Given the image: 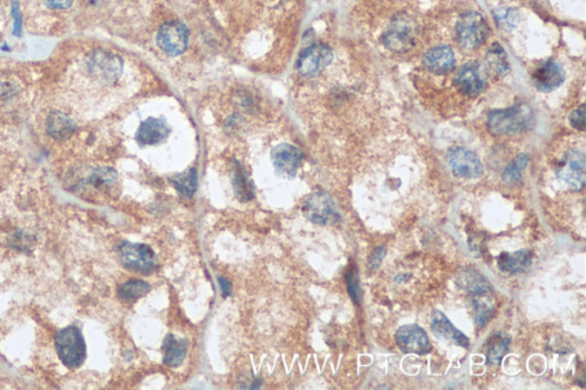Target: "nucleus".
<instances>
[{
  "instance_id": "obj_1",
  "label": "nucleus",
  "mask_w": 586,
  "mask_h": 390,
  "mask_svg": "<svg viewBox=\"0 0 586 390\" xmlns=\"http://www.w3.org/2000/svg\"><path fill=\"white\" fill-rule=\"evenodd\" d=\"M532 113L527 106L519 104L505 110H497L488 117V130L494 135H514L527 130Z\"/></svg>"
},
{
  "instance_id": "obj_2",
  "label": "nucleus",
  "mask_w": 586,
  "mask_h": 390,
  "mask_svg": "<svg viewBox=\"0 0 586 390\" xmlns=\"http://www.w3.org/2000/svg\"><path fill=\"white\" fill-rule=\"evenodd\" d=\"M55 348L64 366L75 370L84 364L86 344L81 329L75 325L64 327L55 337Z\"/></svg>"
},
{
  "instance_id": "obj_3",
  "label": "nucleus",
  "mask_w": 586,
  "mask_h": 390,
  "mask_svg": "<svg viewBox=\"0 0 586 390\" xmlns=\"http://www.w3.org/2000/svg\"><path fill=\"white\" fill-rule=\"evenodd\" d=\"M118 257L121 265L131 272L148 276L156 268V255L146 244L124 242L119 245Z\"/></svg>"
},
{
  "instance_id": "obj_4",
  "label": "nucleus",
  "mask_w": 586,
  "mask_h": 390,
  "mask_svg": "<svg viewBox=\"0 0 586 390\" xmlns=\"http://www.w3.org/2000/svg\"><path fill=\"white\" fill-rule=\"evenodd\" d=\"M457 41L466 51L478 48L488 37L489 26L483 15L468 12L463 15L456 28Z\"/></svg>"
},
{
  "instance_id": "obj_5",
  "label": "nucleus",
  "mask_w": 586,
  "mask_h": 390,
  "mask_svg": "<svg viewBox=\"0 0 586 390\" xmlns=\"http://www.w3.org/2000/svg\"><path fill=\"white\" fill-rule=\"evenodd\" d=\"M416 24L408 15H398L384 35V45L392 52H409L416 43Z\"/></svg>"
},
{
  "instance_id": "obj_6",
  "label": "nucleus",
  "mask_w": 586,
  "mask_h": 390,
  "mask_svg": "<svg viewBox=\"0 0 586 390\" xmlns=\"http://www.w3.org/2000/svg\"><path fill=\"white\" fill-rule=\"evenodd\" d=\"M303 213L307 220L318 226H328L339 220L335 202L329 195L322 191L307 197L303 202Z\"/></svg>"
},
{
  "instance_id": "obj_7",
  "label": "nucleus",
  "mask_w": 586,
  "mask_h": 390,
  "mask_svg": "<svg viewBox=\"0 0 586 390\" xmlns=\"http://www.w3.org/2000/svg\"><path fill=\"white\" fill-rule=\"evenodd\" d=\"M87 67L96 79L107 84H113L121 77L124 62L118 55L98 49L94 51L90 58H87Z\"/></svg>"
},
{
  "instance_id": "obj_8",
  "label": "nucleus",
  "mask_w": 586,
  "mask_h": 390,
  "mask_svg": "<svg viewBox=\"0 0 586 390\" xmlns=\"http://www.w3.org/2000/svg\"><path fill=\"white\" fill-rule=\"evenodd\" d=\"M559 179L575 191H580L585 185V156L580 150L567 151L557 168Z\"/></svg>"
},
{
  "instance_id": "obj_9",
  "label": "nucleus",
  "mask_w": 586,
  "mask_h": 390,
  "mask_svg": "<svg viewBox=\"0 0 586 390\" xmlns=\"http://www.w3.org/2000/svg\"><path fill=\"white\" fill-rule=\"evenodd\" d=\"M156 41L163 52L172 56H178L187 49L189 31L187 26L179 21H171L159 28Z\"/></svg>"
},
{
  "instance_id": "obj_10",
  "label": "nucleus",
  "mask_w": 586,
  "mask_h": 390,
  "mask_svg": "<svg viewBox=\"0 0 586 390\" xmlns=\"http://www.w3.org/2000/svg\"><path fill=\"white\" fill-rule=\"evenodd\" d=\"M333 53L323 43H316L305 49L295 63L298 73L303 77H314L322 73L333 62Z\"/></svg>"
},
{
  "instance_id": "obj_11",
  "label": "nucleus",
  "mask_w": 586,
  "mask_h": 390,
  "mask_svg": "<svg viewBox=\"0 0 586 390\" xmlns=\"http://www.w3.org/2000/svg\"><path fill=\"white\" fill-rule=\"evenodd\" d=\"M447 162L453 173L458 178L477 179L483 172V163L477 153L466 148H451L447 153Z\"/></svg>"
},
{
  "instance_id": "obj_12",
  "label": "nucleus",
  "mask_w": 586,
  "mask_h": 390,
  "mask_svg": "<svg viewBox=\"0 0 586 390\" xmlns=\"http://www.w3.org/2000/svg\"><path fill=\"white\" fill-rule=\"evenodd\" d=\"M395 340L403 353L426 355L432 349L428 333L415 324L400 327L396 331Z\"/></svg>"
},
{
  "instance_id": "obj_13",
  "label": "nucleus",
  "mask_w": 586,
  "mask_h": 390,
  "mask_svg": "<svg viewBox=\"0 0 586 390\" xmlns=\"http://www.w3.org/2000/svg\"><path fill=\"white\" fill-rule=\"evenodd\" d=\"M271 159L276 173L280 174L281 177L292 179L297 175L298 170L300 168L303 153L295 145L281 143L273 149Z\"/></svg>"
},
{
  "instance_id": "obj_14",
  "label": "nucleus",
  "mask_w": 586,
  "mask_h": 390,
  "mask_svg": "<svg viewBox=\"0 0 586 390\" xmlns=\"http://www.w3.org/2000/svg\"><path fill=\"white\" fill-rule=\"evenodd\" d=\"M455 84L463 94L468 96H477L485 85L483 68L475 62L464 64L457 73Z\"/></svg>"
},
{
  "instance_id": "obj_15",
  "label": "nucleus",
  "mask_w": 586,
  "mask_h": 390,
  "mask_svg": "<svg viewBox=\"0 0 586 390\" xmlns=\"http://www.w3.org/2000/svg\"><path fill=\"white\" fill-rule=\"evenodd\" d=\"M171 133V128L164 119H146L142 122L136 134V140L141 147L146 145H156L168 139Z\"/></svg>"
},
{
  "instance_id": "obj_16",
  "label": "nucleus",
  "mask_w": 586,
  "mask_h": 390,
  "mask_svg": "<svg viewBox=\"0 0 586 390\" xmlns=\"http://www.w3.org/2000/svg\"><path fill=\"white\" fill-rule=\"evenodd\" d=\"M532 81L540 92H551L565 81V71L560 64L550 60L535 71Z\"/></svg>"
},
{
  "instance_id": "obj_17",
  "label": "nucleus",
  "mask_w": 586,
  "mask_h": 390,
  "mask_svg": "<svg viewBox=\"0 0 586 390\" xmlns=\"http://www.w3.org/2000/svg\"><path fill=\"white\" fill-rule=\"evenodd\" d=\"M430 329L436 338L443 339V340H451L460 347L468 348L470 346L468 337L464 333L460 332L453 327V323L449 321V318L439 310L432 314L430 318Z\"/></svg>"
},
{
  "instance_id": "obj_18",
  "label": "nucleus",
  "mask_w": 586,
  "mask_h": 390,
  "mask_svg": "<svg viewBox=\"0 0 586 390\" xmlns=\"http://www.w3.org/2000/svg\"><path fill=\"white\" fill-rule=\"evenodd\" d=\"M532 265V253L528 250L502 253L497 260L498 270L506 276L523 274L528 272Z\"/></svg>"
},
{
  "instance_id": "obj_19",
  "label": "nucleus",
  "mask_w": 586,
  "mask_h": 390,
  "mask_svg": "<svg viewBox=\"0 0 586 390\" xmlns=\"http://www.w3.org/2000/svg\"><path fill=\"white\" fill-rule=\"evenodd\" d=\"M456 58L453 49L448 46L434 47L424 56V66L435 75H447L455 67Z\"/></svg>"
},
{
  "instance_id": "obj_20",
  "label": "nucleus",
  "mask_w": 586,
  "mask_h": 390,
  "mask_svg": "<svg viewBox=\"0 0 586 390\" xmlns=\"http://www.w3.org/2000/svg\"><path fill=\"white\" fill-rule=\"evenodd\" d=\"M47 134L56 141H64L71 138L76 130V123L66 113L52 111L46 118Z\"/></svg>"
},
{
  "instance_id": "obj_21",
  "label": "nucleus",
  "mask_w": 586,
  "mask_h": 390,
  "mask_svg": "<svg viewBox=\"0 0 586 390\" xmlns=\"http://www.w3.org/2000/svg\"><path fill=\"white\" fill-rule=\"evenodd\" d=\"M188 353V342L186 339L176 338L168 334L162 344L163 363L168 367H179L185 361Z\"/></svg>"
},
{
  "instance_id": "obj_22",
  "label": "nucleus",
  "mask_w": 586,
  "mask_h": 390,
  "mask_svg": "<svg viewBox=\"0 0 586 390\" xmlns=\"http://www.w3.org/2000/svg\"><path fill=\"white\" fill-rule=\"evenodd\" d=\"M457 285L470 294H480L491 291V285L487 278L473 269H465L457 276Z\"/></svg>"
},
{
  "instance_id": "obj_23",
  "label": "nucleus",
  "mask_w": 586,
  "mask_h": 390,
  "mask_svg": "<svg viewBox=\"0 0 586 390\" xmlns=\"http://www.w3.org/2000/svg\"><path fill=\"white\" fill-rule=\"evenodd\" d=\"M170 183L180 195L186 198H191L197 190L198 172L196 168H189L187 171L171 177Z\"/></svg>"
},
{
  "instance_id": "obj_24",
  "label": "nucleus",
  "mask_w": 586,
  "mask_h": 390,
  "mask_svg": "<svg viewBox=\"0 0 586 390\" xmlns=\"http://www.w3.org/2000/svg\"><path fill=\"white\" fill-rule=\"evenodd\" d=\"M233 187L235 194L241 202H248L254 197L253 183L244 173L242 166L235 162L233 166Z\"/></svg>"
},
{
  "instance_id": "obj_25",
  "label": "nucleus",
  "mask_w": 586,
  "mask_h": 390,
  "mask_svg": "<svg viewBox=\"0 0 586 390\" xmlns=\"http://www.w3.org/2000/svg\"><path fill=\"white\" fill-rule=\"evenodd\" d=\"M510 338L496 333L494 336L489 339L488 344H487V349H485V357H487V363L489 365H500L502 357L506 355L510 347Z\"/></svg>"
},
{
  "instance_id": "obj_26",
  "label": "nucleus",
  "mask_w": 586,
  "mask_h": 390,
  "mask_svg": "<svg viewBox=\"0 0 586 390\" xmlns=\"http://www.w3.org/2000/svg\"><path fill=\"white\" fill-rule=\"evenodd\" d=\"M473 307L475 310V323L480 327H485L494 316L495 301L488 292L474 295Z\"/></svg>"
},
{
  "instance_id": "obj_27",
  "label": "nucleus",
  "mask_w": 586,
  "mask_h": 390,
  "mask_svg": "<svg viewBox=\"0 0 586 390\" xmlns=\"http://www.w3.org/2000/svg\"><path fill=\"white\" fill-rule=\"evenodd\" d=\"M118 174L111 168H98L90 174L87 183L96 190L107 191L117 183Z\"/></svg>"
},
{
  "instance_id": "obj_28",
  "label": "nucleus",
  "mask_w": 586,
  "mask_h": 390,
  "mask_svg": "<svg viewBox=\"0 0 586 390\" xmlns=\"http://www.w3.org/2000/svg\"><path fill=\"white\" fill-rule=\"evenodd\" d=\"M151 287L141 279H131L118 287V297L123 301H136L151 291Z\"/></svg>"
},
{
  "instance_id": "obj_29",
  "label": "nucleus",
  "mask_w": 586,
  "mask_h": 390,
  "mask_svg": "<svg viewBox=\"0 0 586 390\" xmlns=\"http://www.w3.org/2000/svg\"><path fill=\"white\" fill-rule=\"evenodd\" d=\"M528 163V153H521L502 172V180L507 183H519L521 181V173L527 168Z\"/></svg>"
},
{
  "instance_id": "obj_30",
  "label": "nucleus",
  "mask_w": 586,
  "mask_h": 390,
  "mask_svg": "<svg viewBox=\"0 0 586 390\" xmlns=\"http://www.w3.org/2000/svg\"><path fill=\"white\" fill-rule=\"evenodd\" d=\"M488 62L490 67L500 75L505 76L510 71V64L505 52L500 43H494L488 51Z\"/></svg>"
},
{
  "instance_id": "obj_31",
  "label": "nucleus",
  "mask_w": 586,
  "mask_h": 390,
  "mask_svg": "<svg viewBox=\"0 0 586 390\" xmlns=\"http://www.w3.org/2000/svg\"><path fill=\"white\" fill-rule=\"evenodd\" d=\"M494 16L498 26L502 29L506 30V31L513 30L517 26V21H519V15L511 9H496L494 12Z\"/></svg>"
},
{
  "instance_id": "obj_32",
  "label": "nucleus",
  "mask_w": 586,
  "mask_h": 390,
  "mask_svg": "<svg viewBox=\"0 0 586 390\" xmlns=\"http://www.w3.org/2000/svg\"><path fill=\"white\" fill-rule=\"evenodd\" d=\"M347 291L350 299L355 304H360L361 300V289H360V279H358V272L355 268H350L346 274Z\"/></svg>"
},
{
  "instance_id": "obj_33",
  "label": "nucleus",
  "mask_w": 586,
  "mask_h": 390,
  "mask_svg": "<svg viewBox=\"0 0 586 390\" xmlns=\"http://www.w3.org/2000/svg\"><path fill=\"white\" fill-rule=\"evenodd\" d=\"M569 122H570V125L575 130H585V107H584V104L572 111V115L569 116Z\"/></svg>"
},
{
  "instance_id": "obj_34",
  "label": "nucleus",
  "mask_w": 586,
  "mask_h": 390,
  "mask_svg": "<svg viewBox=\"0 0 586 390\" xmlns=\"http://www.w3.org/2000/svg\"><path fill=\"white\" fill-rule=\"evenodd\" d=\"M386 255V247L385 246H377L370 255L369 266L371 269H378Z\"/></svg>"
},
{
  "instance_id": "obj_35",
  "label": "nucleus",
  "mask_w": 586,
  "mask_h": 390,
  "mask_svg": "<svg viewBox=\"0 0 586 390\" xmlns=\"http://www.w3.org/2000/svg\"><path fill=\"white\" fill-rule=\"evenodd\" d=\"M238 387L244 388V389H258V388L263 386V379L253 376V374L250 376H243V380L238 382Z\"/></svg>"
},
{
  "instance_id": "obj_36",
  "label": "nucleus",
  "mask_w": 586,
  "mask_h": 390,
  "mask_svg": "<svg viewBox=\"0 0 586 390\" xmlns=\"http://www.w3.org/2000/svg\"><path fill=\"white\" fill-rule=\"evenodd\" d=\"M47 6L55 9H64L71 6L74 0H43Z\"/></svg>"
},
{
  "instance_id": "obj_37",
  "label": "nucleus",
  "mask_w": 586,
  "mask_h": 390,
  "mask_svg": "<svg viewBox=\"0 0 586 390\" xmlns=\"http://www.w3.org/2000/svg\"><path fill=\"white\" fill-rule=\"evenodd\" d=\"M218 281H219L220 284V289H221V294H223V298H228L231 297V292H233V287H231V282L227 279L226 277H218Z\"/></svg>"
}]
</instances>
